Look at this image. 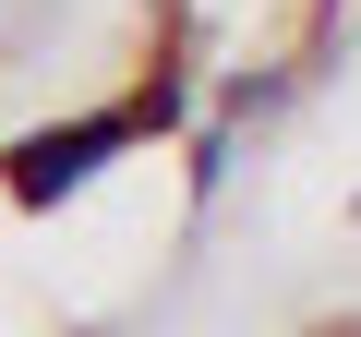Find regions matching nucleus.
<instances>
[{
    "label": "nucleus",
    "instance_id": "f257e3e1",
    "mask_svg": "<svg viewBox=\"0 0 361 337\" xmlns=\"http://www.w3.org/2000/svg\"><path fill=\"white\" fill-rule=\"evenodd\" d=\"M145 133H157V109H145V97H121V109H73V121H37V133H13V145H0V193L49 217V205L97 193V181H109V168H121Z\"/></svg>",
    "mask_w": 361,
    "mask_h": 337
}]
</instances>
